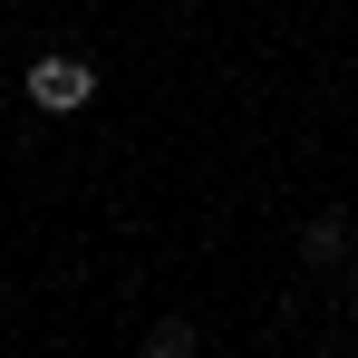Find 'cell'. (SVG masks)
<instances>
[{
  "mask_svg": "<svg viewBox=\"0 0 358 358\" xmlns=\"http://www.w3.org/2000/svg\"><path fill=\"white\" fill-rule=\"evenodd\" d=\"M87 97H97V68L87 59H29V107L39 117H78Z\"/></svg>",
  "mask_w": 358,
  "mask_h": 358,
  "instance_id": "1",
  "label": "cell"
},
{
  "mask_svg": "<svg viewBox=\"0 0 358 358\" xmlns=\"http://www.w3.org/2000/svg\"><path fill=\"white\" fill-rule=\"evenodd\" d=\"M339 242H349V223H339V213H320V223H310V233H300V252H310V262H329V252H339Z\"/></svg>",
  "mask_w": 358,
  "mask_h": 358,
  "instance_id": "2",
  "label": "cell"
},
{
  "mask_svg": "<svg viewBox=\"0 0 358 358\" xmlns=\"http://www.w3.org/2000/svg\"><path fill=\"white\" fill-rule=\"evenodd\" d=\"M145 349H155V358H184V349H194V329H184V320H155V329H145Z\"/></svg>",
  "mask_w": 358,
  "mask_h": 358,
  "instance_id": "3",
  "label": "cell"
},
{
  "mask_svg": "<svg viewBox=\"0 0 358 358\" xmlns=\"http://www.w3.org/2000/svg\"><path fill=\"white\" fill-rule=\"evenodd\" d=\"M349 291H358V271H349Z\"/></svg>",
  "mask_w": 358,
  "mask_h": 358,
  "instance_id": "4",
  "label": "cell"
}]
</instances>
